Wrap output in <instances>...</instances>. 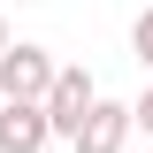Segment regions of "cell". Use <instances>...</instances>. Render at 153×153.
Listing matches in <instances>:
<instances>
[{"label":"cell","mask_w":153,"mask_h":153,"mask_svg":"<svg viewBox=\"0 0 153 153\" xmlns=\"http://www.w3.org/2000/svg\"><path fill=\"white\" fill-rule=\"evenodd\" d=\"M54 69L61 61L46 54V46H31V38H8V46H0V100H38L46 92V84H54Z\"/></svg>","instance_id":"1"},{"label":"cell","mask_w":153,"mask_h":153,"mask_svg":"<svg viewBox=\"0 0 153 153\" xmlns=\"http://www.w3.org/2000/svg\"><path fill=\"white\" fill-rule=\"evenodd\" d=\"M69 146H76V153H123V146H130V107H115V100H92Z\"/></svg>","instance_id":"3"},{"label":"cell","mask_w":153,"mask_h":153,"mask_svg":"<svg viewBox=\"0 0 153 153\" xmlns=\"http://www.w3.org/2000/svg\"><path fill=\"white\" fill-rule=\"evenodd\" d=\"M0 46H8V16H0Z\"/></svg>","instance_id":"7"},{"label":"cell","mask_w":153,"mask_h":153,"mask_svg":"<svg viewBox=\"0 0 153 153\" xmlns=\"http://www.w3.org/2000/svg\"><path fill=\"white\" fill-rule=\"evenodd\" d=\"M92 76L84 69H54V84H46V92H38V107H46V130L54 138H76V123H84V107H92Z\"/></svg>","instance_id":"2"},{"label":"cell","mask_w":153,"mask_h":153,"mask_svg":"<svg viewBox=\"0 0 153 153\" xmlns=\"http://www.w3.org/2000/svg\"><path fill=\"white\" fill-rule=\"evenodd\" d=\"M130 130H146V138H153V92H146V100L130 107Z\"/></svg>","instance_id":"6"},{"label":"cell","mask_w":153,"mask_h":153,"mask_svg":"<svg viewBox=\"0 0 153 153\" xmlns=\"http://www.w3.org/2000/svg\"><path fill=\"white\" fill-rule=\"evenodd\" d=\"M130 46H138V61H146V69H153V8H146V16H138V23H130Z\"/></svg>","instance_id":"5"},{"label":"cell","mask_w":153,"mask_h":153,"mask_svg":"<svg viewBox=\"0 0 153 153\" xmlns=\"http://www.w3.org/2000/svg\"><path fill=\"white\" fill-rule=\"evenodd\" d=\"M46 107L38 100H0V153H46Z\"/></svg>","instance_id":"4"}]
</instances>
